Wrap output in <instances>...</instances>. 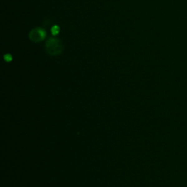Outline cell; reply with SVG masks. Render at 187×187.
<instances>
[{"instance_id": "obj_3", "label": "cell", "mask_w": 187, "mask_h": 187, "mask_svg": "<svg viewBox=\"0 0 187 187\" xmlns=\"http://www.w3.org/2000/svg\"><path fill=\"white\" fill-rule=\"evenodd\" d=\"M51 33L52 35H56L59 33V26H57V25H54V26L52 27L51 29Z\"/></svg>"}, {"instance_id": "obj_1", "label": "cell", "mask_w": 187, "mask_h": 187, "mask_svg": "<svg viewBox=\"0 0 187 187\" xmlns=\"http://www.w3.org/2000/svg\"><path fill=\"white\" fill-rule=\"evenodd\" d=\"M64 49L63 44L60 40L54 37H50L46 43V50L48 54L52 56L61 54Z\"/></svg>"}, {"instance_id": "obj_4", "label": "cell", "mask_w": 187, "mask_h": 187, "mask_svg": "<svg viewBox=\"0 0 187 187\" xmlns=\"http://www.w3.org/2000/svg\"><path fill=\"white\" fill-rule=\"evenodd\" d=\"M5 61H11L12 59V57L11 55L7 54V55H5Z\"/></svg>"}, {"instance_id": "obj_2", "label": "cell", "mask_w": 187, "mask_h": 187, "mask_svg": "<svg viewBox=\"0 0 187 187\" xmlns=\"http://www.w3.org/2000/svg\"><path fill=\"white\" fill-rule=\"evenodd\" d=\"M46 36V31L42 28H35L29 32V37L34 42H39L42 41Z\"/></svg>"}]
</instances>
